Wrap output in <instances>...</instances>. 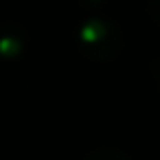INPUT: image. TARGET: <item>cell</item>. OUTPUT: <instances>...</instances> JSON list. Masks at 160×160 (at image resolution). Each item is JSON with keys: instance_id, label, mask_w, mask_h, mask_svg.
<instances>
[{"instance_id": "cell-1", "label": "cell", "mask_w": 160, "mask_h": 160, "mask_svg": "<svg viewBox=\"0 0 160 160\" xmlns=\"http://www.w3.org/2000/svg\"><path fill=\"white\" fill-rule=\"evenodd\" d=\"M94 160H108V151H101L99 158H94Z\"/></svg>"}]
</instances>
